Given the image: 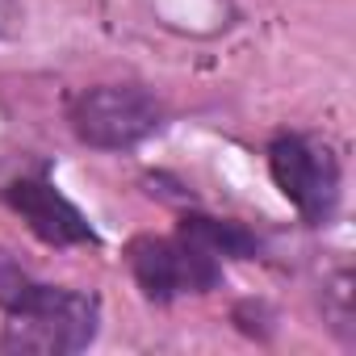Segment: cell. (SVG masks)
Segmentation results:
<instances>
[{
    "label": "cell",
    "mask_w": 356,
    "mask_h": 356,
    "mask_svg": "<svg viewBox=\"0 0 356 356\" xmlns=\"http://www.w3.org/2000/svg\"><path fill=\"white\" fill-rule=\"evenodd\" d=\"M5 202L26 218V227L55 248H76V243H97L88 218L47 181V176H22L5 189Z\"/></svg>",
    "instance_id": "obj_5"
},
{
    "label": "cell",
    "mask_w": 356,
    "mask_h": 356,
    "mask_svg": "<svg viewBox=\"0 0 356 356\" xmlns=\"http://www.w3.org/2000/svg\"><path fill=\"white\" fill-rule=\"evenodd\" d=\"M163 122L159 101L138 84H97L72 101V130L97 151H122L151 138Z\"/></svg>",
    "instance_id": "obj_2"
},
{
    "label": "cell",
    "mask_w": 356,
    "mask_h": 356,
    "mask_svg": "<svg viewBox=\"0 0 356 356\" xmlns=\"http://www.w3.org/2000/svg\"><path fill=\"white\" fill-rule=\"evenodd\" d=\"M185 235H193L202 248H210L214 256H239V260H248V256H256V239L239 227V222H218V218H185V227H181Z\"/></svg>",
    "instance_id": "obj_6"
},
{
    "label": "cell",
    "mask_w": 356,
    "mask_h": 356,
    "mask_svg": "<svg viewBox=\"0 0 356 356\" xmlns=\"http://www.w3.org/2000/svg\"><path fill=\"white\" fill-rule=\"evenodd\" d=\"M130 268L138 289L151 302H172L185 293H206L218 285L222 268L210 248H202L193 235H176V239H138L130 248Z\"/></svg>",
    "instance_id": "obj_4"
},
{
    "label": "cell",
    "mask_w": 356,
    "mask_h": 356,
    "mask_svg": "<svg viewBox=\"0 0 356 356\" xmlns=\"http://www.w3.org/2000/svg\"><path fill=\"white\" fill-rule=\"evenodd\" d=\"M268 172L302 222L318 227L339 206V159L310 134H281L268 147Z\"/></svg>",
    "instance_id": "obj_3"
},
{
    "label": "cell",
    "mask_w": 356,
    "mask_h": 356,
    "mask_svg": "<svg viewBox=\"0 0 356 356\" xmlns=\"http://www.w3.org/2000/svg\"><path fill=\"white\" fill-rule=\"evenodd\" d=\"M17 0H0V38H9L13 34V26H17Z\"/></svg>",
    "instance_id": "obj_7"
},
{
    "label": "cell",
    "mask_w": 356,
    "mask_h": 356,
    "mask_svg": "<svg viewBox=\"0 0 356 356\" xmlns=\"http://www.w3.org/2000/svg\"><path fill=\"white\" fill-rule=\"evenodd\" d=\"M5 348L13 352H34V356H63L80 352L97 335L101 306L92 293L63 289V285H42L26 281V289L5 306Z\"/></svg>",
    "instance_id": "obj_1"
}]
</instances>
